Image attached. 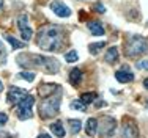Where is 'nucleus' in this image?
I'll use <instances>...</instances> for the list:
<instances>
[{"instance_id": "nucleus-1", "label": "nucleus", "mask_w": 148, "mask_h": 138, "mask_svg": "<svg viewBox=\"0 0 148 138\" xmlns=\"http://www.w3.org/2000/svg\"><path fill=\"white\" fill-rule=\"evenodd\" d=\"M36 44L40 49L49 52H58L63 44V30L57 25H46L38 31Z\"/></svg>"}, {"instance_id": "nucleus-2", "label": "nucleus", "mask_w": 148, "mask_h": 138, "mask_svg": "<svg viewBox=\"0 0 148 138\" xmlns=\"http://www.w3.org/2000/svg\"><path fill=\"white\" fill-rule=\"evenodd\" d=\"M58 108H60V94H57L54 97L47 96L40 104V116L43 119L55 118L58 115Z\"/></svg>"}, {"instance_id": "nucleus-3", "label": "nucleus", "mask_w": 148, "mask_h": 138, "mask_svg": "<svg viewBox=\"0 0 148 138\" xmlns=\"http://www.w3.org/2000/svg\"><path fill=\"white\" fill-rule=\"evenodd\" d=\"M148 50V42L142 36H132L126 44V55L129 58H137V56L147 54Z\"/></svg>"}, {"instance_id": "nucleus-4", "label": "nucleus", "mask_w": 148, "mask_h": 138, "mask_svg": "<svg viewBox=\"0 0 148 138\" xmlns=\"http://www.w3.org/2000/svg\"><path fill=\"white\" fill-rule=\"evenodd\" d=\"M33 104H35V97L29 96L27 94L22 101L17 105V118L25 121V119H30L33 116Z\"/></svg>"}, {"instance_id": "nucleus-5", "label": "nucleus", "mask_w": 148, "mask_h": 138, "mask_svg": "<svg viewBox=\"0 0 148 138\" xmlns=\"http://www.w3.org/2000/svg\"><path fill=\"white\" fill-rule=\"evenodd\" d=\"M17 27H19L21 30V36H22L24 41H30L32 36H33V30L29 27V17H27V14H21L19 17H17Z\"/></svg>"}, {"instance_id": "nucleus-6", "label": "nucleus", "mask_w": 148, "mask_h": 138, "mask_svg": "<svg viewBox=\"0 0 148 138\" xmlns=\"http://www.w3.org/2000/svg\"><path fill=\"white\" fill-rule=\"evenodd\" d=\"M115 126H117V122H115L114 118H110V116H104L103 119L99 121V133L104 137H110L112 133H114L115 130Z\"/></svg>"}, {"instance_id": "nucleus-7", "label": "nucleus", "mask_w": 148, "mask_h": 138, "mask_svg": "<svg viewBox=\"0 0 148 138\" xmlns=\"http://www.w3.org/2000/svg\"><path fill=\"white\" fill-rule=\"evenodd\" d=\"M25 96H27L25 90H22V88H19V86H11L10 91H8V96H6V101H8L10 105H16V104H19Z\"/></svg>"}, {"instance_id": "nucleus-8", "label": "nucleus", "mask_w": 148, "mask_h": 138, "mask_svg": "<svg viewBox=\"0 0 148 138\" xmlns=\"http://www.w3.org/2000/svg\"><path fill=\"white\" fill-rule=\"evenodd\" d=\"M137 137H139V130H137V126L134 124L131 119L123 122L121 132H120V138H137Z\"/></svg>"}, {"instance_id": "nucleus-9", "label": "nucleus", "mask_w": 148, "mask_h": 138, "mask_svg": "<svg viewBox=\"0 0 148 138\" xmlns=\"http://www.w3.org/2000/svg\"><path fill=\"white\" fill-rule=\"evenodd\" d=\"M51 10L60 17H68L69 14H71V10H69L62 0H54V2L51 3Z\"/></svg>"}, {"instance_id": "nucleus-10", "label": "nucleus", "mask_w": 148, "mask_h": 138, "mask_svg": "<svg viewBox=\"0 0 148 138\" xmlns=\"http://www.w3.org/2000/svg\"><path fill=\"white\" fill-rule=\"evenodd\" d=\"M115 79L118 80L120 83H129V82H132L134 80V75H132V72H129L128 68H123V69H120L115 72Z\"/></svg>"}, {"instance_id": "nucleus-11", "label": "nucleus", "mask_w": 148, "mask_h": 138, "mask_svg": "<svg viewBox=\"0 0 148 138\" xmlns=\"http://www.w3.org/2000/svg\"><path fill=\"white\" fill-rule=\"evenodd\" d=\"M60 68V63L57 61L55 58H46V63H44V69L51 74H55Z\"/></svg>"}, {"instance_id": "nucleus-12", "label": "nucleus", "mask_w": 148, "mask_h": 138, "mask_svg": "<svg viewBox=\"0 0 148 138\" xmlns=\"http://www.w3.org/2000/svg\"><path fill=\"white\" fill-rule=\"evenodd\" d=\"M52 93H58V85L51 83V85H43V86L40 88V94H41L43 97L51 96Z\"/></svg>"}, {"instance_id": "nucleus-13", "label": "nucleus", "mask_w": 148, "mask_h": 138, "mask_svg": "<svg viewBox=\"0 0 148 138\" xmlns=\"http://www.w3.org/2000/svg\"><path fill=\"white\" fill-rule=\"evenodd\" d=\"M96 129H98V121L95 118H90L87 121V126H85V132L88 137H95L96 135Z\"/></svg>"}, {"instance_id": "nucleus-14", "label": "nucleus", "mask_w": 148, "mask_h": 138, "mask_svg": "<svg viewBox=\"0 0 148 138\" xmlns=\"http://www.w3.org/2000/svg\"><path fill=\"white\" fill-rule=\"evenodd\" d=\"M51 130L54 132V135H55V137H58V138H63V137L66 135V130H65V127H63L62 121L54 122V124L51 126Z\"/></svg>"}, {"instance_id": "nucleus-15", "label": "nucleus", "mask_w": 148, "mask_h": 138, "mask_svg": "<svg viewBox=\"0 0 148 138\" xmlns=\"http://www.w3.org/2000/svg\"><path fill=\"white\" fill-rule=\"evenodd\" d=\"M104 60H106V63H115L118 60V49L117 47H110L107 50V54H106Z\"/></svg>"}, {"instance_id": "nucleus-16", "label": "nucleus", "mask_w": 148, "mask_h": 138, "mask_svg": "<svg viewBox=\"0 0 148 138\" xmlns=\"http://www.w3.org/2000/svg\"><path fill=\"white\" fill-rule=\"evenodd\" d=\"M88 28H90V31L95 35V36H103L104 35V27L101 25L99 22H90Z\"/></svg>"}, {"instance_id": "nucleus-17", "label": "nucleus", "mask_w": 148, "mask_h": 138, "mask_svg": "<svg viewBox=\"0 0 148 138\" xmlns=\"http://www.w3.org/2000/svg\"><path fill=\"white\" fill-rule=\"evenodd\" d=\"M80 79H82V72L77 68H74L71 72H69V82H71V85H79Z\"/></svg>"}, {"instance_id": "nucleus-18", "label": "nucleus", "mask_w": 148, "mask_h": 138, "mask_svg": "<svg viewBox=\"0 0 148 138\" xmlns=\"http://www.w3.org/2000/svg\"><path fill=\"white\" fill-rule=\"evenodd\" d=\"M6 41L10 42V44H11V47L13 49H22L24 46H25V41H17L14 36H11V35H6Z\"/></svg>"}, {"instance_id": "nucleus-19", "label": "nucleus", "mask_w": 148, "mask_h": 138, "mask_svg": "<svg viewBox=\"0 0 148 138\" xmlns=\"http://www.w3.org/2000/svg\"><path fill=\"white\" fill-rule=\"evenodd\" d=\"M68 124H69V130H71L73 135H76V133L80 132V121L79 119H69Z\"/></svg>"}, {"instance_id": "nucleus-20", "label": "nucleus", "mask_w": 148, "mask_h": 138, "mask_svg": "<svg viewBox=\"0 0 148 138\" xmlns=\"http://www.w3.org/2000/svg\"><path fill=\"white\" fill-rule=\"evenodd\" d=\"M95 99H96V93H85V94H82V96H80V101H82L85 105L91 104Z\"/></svg>"}, {"instance_id": "nucleus-21", "label": "nucleus", "mask_w": 148, "mask_h": 138, "mask_svg": "<svg viewBox=\"0 0 148 138\" xmlns=\"http://www.w3.org/2000/svg\"><path fill=\"white\" fill-rule=\"evenodd\" d=\"M71 108H74V110H80V111H85L87 110V105L84 104L82 101H73L71 102Z\"/></svg>"}, {"instance_id": "nucleus-22", "label": "nucleus", "mask_w": 148, "mask_h": 138, "mask_svg": "<svg viewBox=\"0 0 148 138\" xmlns=\"http://www.w3.org/2000/svg\"><path fill=\"white\" fill-rule=\"evenodd\" d=\"M77 58H79V55H77V52H76V50H71V52H68V54L65 55V60H66L68 63L77 61Z\"/></svg>"}, {"instance_id": "nucleus-23", "label": "nucleus", "mask_w": 148, "mask_h": 138, "mask_svg": "<svg viewBox=\"0 0 148 138\" xmlns=\"http://www.w3.org/2000/svg\"><path fill=\"white\" fill-rule=\"evenodd\" d=\"M104 46H106V42H104V41H101V42H95V44H90V47H88V49H90L91 54H96V52L99 50V49H103Z\"/></svg>"}, {"instance_id": "nucleus-24", "label": "nucleus", "mask_w": 148, "mask_h": 138, "mask_svg": "<svg viewBox=\"0 0 148 138\" xmlns=\"http://www.w3.org/2000/svg\"><path fill=\"white\" fill-rule=\"evenodd\" d=\"M17 77H19V79H25L27 82H33L35 80V74L33 72H21V74H17Z\"/></svg>"}, {"instance_id": "nucleus-25", "label": "nucleus", "mask_w": 148, "mask_h": 138, "mask_svg": "<svg viewBox=\"0 0 148 138\" xmlns=\"http://www.w3.org/2000/svg\"><path fill=\"white\" fill-rule=\"evenodd\" d=\"M6 61V50L3 47V42L0 41V65H5Z\"/></svg>"}, {"instance_id": "nucleus-26", "label": "nucleus", "mask_w": 148, "mask_h": 138, "mask_svg": "<svg viewBox=\"0 0 148 138\" xmlns=\"http://www.w3.org/2000/svg\"><path fill=\"white\" fill-rule=\"evenodd\" d=\"M6 121H8V116H6V113H2V111H0V126H5Z\"/></svg>"}, {"instance_id": "nucleus-27", "label": "nucleus", "mask_w": 148, "mask_h": 138, "mask_svg": "<svg viewBox=\"0 0 148 138\" xmlns=\"http://www.w3.org/2000/svg\"><path fill=\"white\" fill-rule=\"evenodd\" d=\"M137 66H139V68H142V69H148V60H145V61H140Z\"/></svg>"}, {"instance_id": "nucleus-28", "label": "nucleus", "mask_w": 148, "mask_h": 138, "mask_svg": "<svg viewBox=\"0 0 148 138\" xmlns=\"http://www.w3.org/2000/svg\"><path fill=\"white\" fill-rule=\"evenodd\" d=\"M95 10H96V11H101V13L106 11V8H104L103 5H95Z\"/></svg>"}, {"instance_id": "nucleus-29", "label": "nucleus", "mask_w": 148, "mask_h": 138, "mask_svg": "<svg viewBox=\"0 0 148 138\" xmlns=\"http://www.w3.org/2000/svg\"><path fill=\"white\" fill-rule=\"evenodd\" d=\"M38 138H51V135H47V133H41Z\"/></svg>"}, {"instance_id": "nucleus-30", "label": "nucleus", "mask_w": 148, "mask_h": 138, "mask_svg": "<svg viewBox=\"0 0 148 138\" xmlns=\"http://www.w3.org/2000/svg\"><path fill=\"white\" fill-rule=\"evenodd\" d=\"M143 86H145L147 90H148V79H145V80H143Z\"/></svg>"}, {"instance_id": "nucleus-31", "label": "nucleus", "mask_w": 148, "mask_h": 138, "mask_svg": "<svg viewBox=\"0 0 148 138\" xmlns=\"http://www.w3.org/2000/svg\"><path fill=\"white\" fill-rule=\"evenodd\" d=\"M2 91H3V83L0 82V93H2Z\"/></svg>"}, {"instance_id": "nucleus-32", "label": "nucleus", "mask_w": 148, "mask_h": 138, "mask_svg": "<svg viewBox=\"0 0 148 138\" xmlns=\"http://www.w3.org/2000/svg\"><path fill=\"white\" fill-rule=\"evenodd\" d=\"M2 6H3V0H0V8H2Z\"/></svg>"}, {"instance_id": "nucleus-33", "label": "nucleus", "mask_w": 148, "mask_h": 138, "mask_svg": "<svg viewBox=\"0 0 148 138\" xmlns=\"http://www.w3.org/2000/svg\"><path fill=\"white\" fill-rule=\"evenodd\" d=\"M147 108H148V102H147Z\"/></svg>"}]
</instances>
